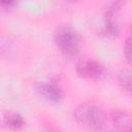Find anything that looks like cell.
Returning <instances> with one entry per match:
<instances>
[{
  "mask_svg": "<svg viewBox=\"0 0 132 132\" xmlns=\"http://www.w3.org/2000/svg\"><path fill=\"white\" fill-rule=\"evenodd\" d=\"M77 123L94 131H102L105 128V116L102 109L92 102H82L76 106L73 112Z\"/></svg>",
  "mask_w": 132,
  "mask_h": 132,
  "instance_id": "obj_1",
  "label": "cell"
},
{
  "mask_svg": "<svg viewBox=\"0 0 132 132\" xmlns=\"http://www.w3.org/2000/svg\"><path fill=\"white\" fill-rule=\"evenodd\" d=\"M55 41L61 52L68 57H73L79 48V36L69 26H61L55 33Z\"/></svg>",
  "mask_w": 132,
  "mask_h": 132,
  "instance_id": "obj_2",
  "label": "cell"
},
{
  "mask_svg": "<svg viewBox=\"0 0 132 132\" xmlns=\"http://www.w3.org/2000/svg\"><path fill=\"white\" fill-rule=\"evenodd\" d=\"M76 71L80 76L90 79H98L105 75L104 67L93 60L80 61L76 66Z\"/></svg>",
  "mask_w": 132,
  "mask_h": 132,
  "instance_id": "obj_3",
  "label": "cell"
},
{
  "mask_svg": "<svg viewBox=\"0 0 132 132\" xmlns=\"http://www.w3.org/2000/svg\"><path fill=\"white\" fill-rule=\"evenodd\" d=\"M36 89L43 98L51 102H59L63 98V93L61 89L54 82H38L36 85Z\"/></svg>",
  "mask_w": 132,
  "mask_h": 132,
  "instance_id": "obj_4",
  "label": "cell"
},
{
  "mask_svg": "<svg viewBox=\"0 0 132 132\" xmlns=\"http://www.w3.org/2000/svg\"><path fill=\"white\" fill-rule=\"evenodd\" d=\"M111 122L120 132H131V120L127 112L114 110L111 113Z\"/></svg>",
  "mask_w": 132,
  "mask_h": 132,
  "instance_id": "obj_5",
  "label": "cell"
},
{
  "mask_svg": "<svg viewBox=\"0 0 132 132\" xmlns=\"http://www.w3.org/2000/svg\"><path fill=\"white\" fill-rule=\"evenodd\" d=\"M106 29L109 34H117L119 32L118 28V7H110L106 13Z\"/></svg>",
  "mask_w": 132,
  "mask_h": 132,
  "instance_id": "obj_6",
  "label": "cell"
},
{
  "mask_svg": "<svg viewBox=\"0 0 132 132\" xmlns=\"http://www.w3.org/2000/svg\"><path fill=\"white\" fill-rule=\"evenodd\" d=\"M4 123L7 127L13 130H19L25 125V121L20 113L16 112H8L4 116Z\"/></svg>",
  "mask_w": 132,
  "mask_h": 132,
  "instance_id": "obj_7",
  "label": "cell"
},
{
  "mask_svg": "<svg viewBox=\"0 0 132 132\" xmlns=\"http://www.w3.org/2000/svg\"><path fill=\"white\" fill-rule=\"evenodd\" d=\"M119 84L127 92L131 91V71H130V69L125 68L119 73Z\"/></svg>",
  "mask_w": 132,
  "mask_h": 132,
  "instance_id": "obj_8",
  "label": "cell"
},
{
  "mask_svg": "<svg viewBox=\"0 0 132 132\" xmlns=\"http://www.w3.org/2000/svg\"><path fill=\"white\" fill-rule=\"evenodd\" d=\"M125 54H126L127 61H128V62H130V57H131V39H130V36H128V37H127V39H126Z\"/></svg>",
  "mask_w": 132,
  "mask_h": 132,
  "instance_id": "obj_9",
  "label": "cell"
},
{
  "mask_svg": "<svg viewBox=\"0 0 132 132\" xmlns=\"http://www.w3.org/2000/svg\"><path fill=\"white\" fill-rule=\"evenodd\" d=\"M0 5L3 6L4 8H10V7L15 5V2H13V1H2V2H0Z\"/></svg>",
  "mask_w": 132,
  "mask_h": 132,
  "instance_id": "obj_10",
  "label": "cell"
}]
</instances>
